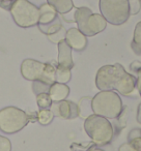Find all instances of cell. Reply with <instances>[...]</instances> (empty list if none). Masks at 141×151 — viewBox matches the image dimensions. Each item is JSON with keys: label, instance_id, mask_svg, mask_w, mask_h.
Segmentation results:
<instances>
[{"label": "cell", "instance_id": "obj_19", "mask_svg": "<svg viewBox=\"0 0 141 151\" xmlns=\"http://www.w3.org/2000/svg\"><path fill=\"white\" fill-rule=\"evenodd\" d=\"M53 118H54V114L50 109L40 110L38 113V120L43 125H48L49 123H51Z\"/></svg>", "mask_w": 141, "mask_h": 151}, {"label": "cell", "instance_id": "obj_9", "mask_svg": "<svg viewBox=\"0 0 141 151\" xmlns=\"http://www.w3.org/2000/svg\"><path fill=\"white\" fill-rule=\"evenodd\" d=\"M38 28L47 35H51L62 28L61 22L57 16V12L49 3H45L40 7Z\"/></svg>", "mask_w": 141, "mask_h": 151}, {"label": "cell", "instance_id": "obj_18", "mask_svg": "<svg viewBox=\"0 0 141 151\" xmlns=\"http://www.w3.org/2000/svg\"><path fill=\"white\" fill-rule=\"evenodd\" d=\"M36 104L40 110H47L50 109L53 101L49 93H40L36 95Z\"/></svg>", "mask_w": 141, "mask_h": 151}, {"label": "cell", "instance_id": "obj_8", "mask_svg": "<svg viewBox=\"0 0 141 151\" xmlns=\"http://www.w3.org/2000/svg\"><path fill=\"white\" fill-rule=\"evenodd\" d=\"M29 121V116L23 110L16 107H7L0 110V130L13 134L22 130Z\"/></svg>", "mask_w": 141, "mask_h": 151}, {"label": "cell", "instance_id": "obj_25", "mask_svg": "<svg viewBox=\"0 0 141 151\" xmlns=\"http://www.w3.org/2000/svg\"><path fill=\"white\" fill-rule=\"evenodd\" d=\"M137 121L141 124V104H139L138 110H137Z\"/></svg>", "mask_w": 141, "mask_h": 151}, {"label": "cell", "instance_id": "obj_23", "mask_svg": "<svg viewBox=\"0 0 141 151\" xmlns=\"http://www.w3.org/2000/svg\"><path fill=\"white\" fill-rule=\"evenodd\" d=\"M132 69L135 71V73H136V87H137V89H138L139 94H140V96H141V64H140V67H137V68L132 67Z\"/></svg>", "mask_w": 141, "mask_h": 151}, {"label": "cell", "instance_id": "obj_21", "mask_svg": "<svg viewBox=\"0 0 141 151\" xmlns=\"http://www.w3.org/2000/svg\"><path fill=\"white\" fill-rule=\"evenodd\" d=\"M130 4V15H136L141 7V0H128Z\"/></svg>", "mask_w": 141, "mask_h": 151}, {"label": "cell", "instance_id": "obj_7", "mask_svg": "<svg viewBox=\"0 0 141 151\" xmlns=\"http://www.w3.org/2000/svg\"><path fill=\"white\" fill-rule=\"evenodd\" d=\"M101 15L112 25H121L130 17L128 0H100Z\"/></svg>", "mask_w": 141, "mask_h": 151}, {"label": "cell", "instance_id": "obj_14", "mask_svg": "<svg viewBox=\"0 0 141 151\" xmlns=\"http://www.w3.org/2000/svg\"><path fill=\"white\" fill-rule=\"evenodd\" d=\"M47 3L54 7L57 13L62 15L71 12L74 7L73 0H47Z\"/></svg>", "mask_w": 141, "mask_h": 151}, {"label": "cell", "instance_id": "obj_22", "mask_svg": "<svg viewBox=\"0 0 141 151\" xmlns=\"http://www.w3.org/2000/svg\"><path fill=\"white\" fill-rule=\"evenodd\" d=\"M0 151H12L11 141L1 134H0Z\"/></svg>", "mask_w": 141, "mask_h": 151}, {"label": "cell", "instance_id": "obj_12", "mask_svg": "<svg viewBox=\"0 0 141 151\" xmlns=\"http://www.w3.org/2000/svg\"><path fill=\"white\" fill-rule=\"evenodd\" d=\"M58 65L72 69L74 67V61L72 57V48L67 45L65 40L58 42Z\"/></svg>", "mask_w": 141, "mask_h": 151}, {"label": "cell", "instance_id": "obj_26", "mask_svg": "<svg viewBox=\"0 0 141 151\" xmlns=\"http://www.w3.org/2000/svg\"><path fill=\"white\" fill-rule=\"evenodd\" d=\"M140 134H141V130H140Z\"/></svg>", "mask_w": 141, "mask_h": 151}, {"label": "cell", "instance_id": "obj_13", "mask_svg": "<svg viewBox=\"0 0 141 151\" xmlns=\"http://www.w3.org/2000/svg\"><path fill=\"white\" fill-rule=\"evenodd\" d=\"M51 99L53 103H59V101H65L69 94V88L67 84H61V83L55 82L49 88L48 91Z\"/></svg>", "mask_w": 141, "mask_h": 151}, {"label": "cell", "instance_id": "obj_6", "mask_svg": "<svg viewBox=\"0 0 141 151\" xmlns=\"http://www.w3.org/2000/svg\"><path fill=\"white\" fill-rule=\"evenodd\" d=\"M9 12L15 23L22 28L33 27L40 21V9L28 0H16Z\"/></svg>", "mask_w": 141, "mask_h": 151}, {"label": "cell", "instance_id": "obj_24", "mask_svg": "<svg viewBox=\"0 0 141 151\" xmlns=\"http://www.w3.org/2000/svg\"><path fill=\"white\" fill-rule=\"evenodd\" d=\"M16 0H0V7H2L5 11H11L12 5Z\"/></svg>", "mask_w": 141, "mask_h": 151}, {"label": "cell", "instance_id": "obj_15", "mask_svg": "<svg viewBox=\"0 0 141 151\" xmlns=\"http://www.w3.org/2000/svg\"><path fill=\"white\" fill-rule=\"evenodd\" d=\"M131 48L136 55H141V22H138L135 27Z\"/></svg>", "mask_w": 141, "mask_h": 151}, {"label": "cell", "instance_id": "obj_5", "mask_svg": "<svg viewBox=\"0 0 141 151\" xmlns=\"http://www.w3.org/2000/svg\"><path fill=\"white\" fill-rule=\"evenodd\" d=\"M74 17L78 29L85 36H95L104 31L107 27L105 18L99 14H93L88 7L77 9Z\"/></svg>", "mask_w": 141, "mask_h": 151}, {"label": "cell", "instance_id": "obj_1", "mask_svg": "<svg viewBox=\"0 0 141 151\" xmlns=\"http://www.w3.org/2000/svg\"><path fill=\"white\" fill-rule=\"evenodd\" d=\"M95 86L100 91L116 90L122 95H130L136 88V78L128 73L121 64L104 65L98 70Z\"/></svg>", "mask_w": 141, "mask_h": 151}, {"label": "cell", "instance_id": "obj_4", "mask_svg": "<svg viewBox=\"0 0 141 151\" xmlns=\"http://www.w3.org/2000/svg\"><path fill=\"white\" fill-rule=\"evenodd\" d=\"M21 73L28 81H40L51 86L56 82V67L34 59H25L21 64Z\"/></svg>", "mask_w": 141, "mask_h": 151}, {"label": "cell", "instance_id": "obj_20", "mask_svg": "<svg viewBox=\"0 0 141 151\" xmlns=\"http://www.w3.org/2000/svg\"><path fill=\"white\" fill-rule=\"evenodd\" d=\"M50 86L45 83L40 82V81H34L33 82V91L35 94H40V93H48Z\"/></svg>", "mask_w": 141, "mask_h": 151}, {"label": "cell", "instance_id": "obj_17", "mask_svg": "<svg viewBox=\"0 0 141 151\" xmlns=\"http://www.w3.org/2000/svg\"><path fill=\"white\" fill-rule=\"evenodd\" d=\"M72 73H71V69L64 66H60L57 65L56 67V82L61 83V84H67L69 80H71Z\"/></svg>", "mask_w": 141, "mask_h": 151}, {"label": "cell", "instance_id": "obj_2", "mask_svg": "<svg viewBox=\"0 0 141 151\" xmlns=\"http://www.w3.org/2000/svg\"><path fill=\"white\" fill-rule=\"evenodd\" d=\"M91 110L95 115L107 119H115L122 112V101L113 90H103L91 99Z\"/></svg>", "mask_w": 141, "mask_h": 151}, {"label": "cell", "instance_id": "obj_11", "mask_svg": "<svg viewBox=\"0 0 141 151\" xmlns=\"http://www.w3.org/2000/svg\"><path fill=\"white\" fill-rule=\"evenodd\" d=\"M64 40L71 48L76 51H83L86 48V36L78 28H71L67 30Z\"/></svg>", "mask_w": 141, "mask_h": 151}, {"label": "cell", "instance_id": "obj_16", "mask_svg": "<svg viewBox=\"0 0 141 151\" xmlns=\"http://www.w3.org/2000/svg\"><path fill=\"white\" fill-rule=\"evenodd\" d=\"M119 151H141V136L132 138L119 147Z\"/></svg>", "mask_w": 141, "mask_h": 151}, {"label": "cell", "instance_id": "obj_10", "mask_svg": "<svg viewBox=\"0 0 141 151\" xmlns=\"http://www.w3.org/2000/svg\"><path fill=\"white\" fill-rule=\"evenodd\" d=\"M50 109L54 115L58 116L62 119H75L79 115L78 106L69 101L53 103Z\"/></svg>", "mask_w": 141, "mask_h": 151}, {"label": "cell", "instance_id": "obj_3", "mask_svg": "<svg viewBox=\"0 0 141 151\" xmlns=\"http://www.w3.org/2000/svg\"><path fill=\"white\" fill-rule=\"evenodd\" d=\"M84 129L97 146L109 144L114 134L113 127L109 120L95 114L89 115L85 119Z\"/></svg>", "mask_w": 141, "mask_h": 151}]
</instances>
